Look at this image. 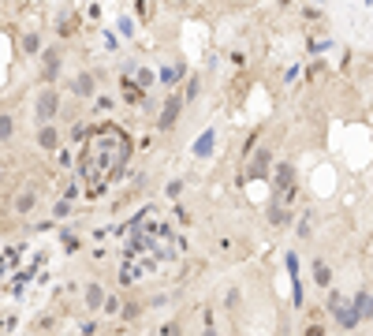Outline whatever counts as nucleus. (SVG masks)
<instances>
[{"instance_id": "10", "label": "nucleus", "mask_w": 373, "mask_h": 336, "mask_svg": "<svg viewBox=\"0 0 373 336\" xmlns=\"http://www.w3.org/2000/svg\"><path fill=\"white\" fill-rule=\"evenodd\" d=\"M310 273H314V284H317V288H332V269H328V262H321V258H314Z\"/></svg>"}, {"instance_id": "13", "label": "nucleus", "mask_w": 373, "mask_h": 336, "mask_svg": "<svg viewBox=\"0 0 373 336\" xmlns=\"http://www.w3.org/2000/svg\"><path fill=\"white\" fill-rule=\"evenodd\" d=\"M12 138H15V116L0 112V143H12Z\"/></svg>"}, {"instance_id": "25", "label": "nucleus", "mask_w": 373, "mask_h": 336, "mask_svg": "<svg viewBox=\"0 0 373 336\" xmlns=\"http://www.w3.org/2000/svg\"><path fill=\"white\" fill-rule=\"evenodd\" d=\"M180 194H183V180H172L168 183V198H180Z\"/></svg>"}, {"instance_id": "18", "label": "nucleus", "mask_w": 373, "mask_h": 336, "mask_svg": "<svg viewBox=\"0 0 373 336\" xmlns=\"http://www.w3.org/2000/svg\"><path fill=\"white\" fill-rule=\"evenodd\" d=\"M124 101H127V105H142V101H146V90H142L138 82L127 86V90H124Z\"/></svg>"}, {"instance_id": "24", "label": "nucleus", "mask_w": 373, "mask_h": 336, "mask_svg": "<svg viewBox=\"0 0 373 336\" xmlns=\"http://www.w3.org/2000/svg\"><path fill=\"white\" fill-rule=\"evenodd\" d=\"M52 217H60V221H64V217H71V198L57 202V210H52Z\"/></svg>"}, {"instance_id": "4", "label": "nucleus", "mask_w": 373, "mask_h": 336, "mask_svg": "<svg viewBox=\"0 0 373 336\" xmlns=\"http://www.w3.org/2000/svg\"><path fill=\"white\" fill-rule=\"evenodd\" d=\"M38 146L45 149V154H57V149H60V131L52 127V120L38 127Z\"/></svg>"}, {"instance_id": "9", "label": "nucleus", "mask_w": 373, "mask_h": 336, "mask_svg": "<svg viewBox=\"0 0 373 336\" xmlns=\"http://www.w3.org/2000/svg\"><path fill=\"white\" fill-rule=\"evenodd\" d=\"M34 210H38V191H30V187L19 191V194H15V213L27 217V213H34Z\"/></svg>"}, {"instance_id": "7", "label": "nucleus", "mask_w": 373, "mask_h": 336, "mask_svg": "<svg viewBox=\"0 0 373 336\" xmlns=\"http://www.w3.org/2000/svg\"><path fill=\"white\" fill-rule=\"evenodd\" d=\"M291 180H295V168L288 165V161H280L277 165V172H272V191H291Z\"/></svg>"}, {"instance_id": "21", "label": "nucleus", "mask_w": 373, "mask_h": 336, "mask_svg": "<svg viewBox=\"0 0 373 336\" xmlns=\"http://www.w3.org/2000/svg\"><path fill=\"white\" fill-rule=\"evenodd\" d=\"M239 302H243V291H239V288H228V291H224V307H228V310H239Z\"/></svg>"}, {"instance_id": "23", "label": "nucleus", "mask_w": 373, "mask_h": 336, "mask_svg": "<svg viewBox=\"0 0 373 336\" xmlns=\"http://www.w3.org/2000/svg\"><path fill=\"white\" fill-rule=\"evenodd\" d=\"M135 79H138V86H142V90H146V86L153 82V71H149V68H138V71H135Z\"/></svg>"}, {"instance_id": "20", "label": "nucleus", "mask_w": 373, "mask_h": 336, "mask_svg": "<svg viewBox=\"0 0 373 336\" xmlns=\"http://www.w3.org/2000/svg\"><path fill=\"white\" fill-rule=\"evenodd\" d=\"M310 232H314V210H306L299 221V240H310Z\"/></svg>"}, {"instance_id": "6", "label": "nucleus", "mask_w": 373, "mask_h": 336, "mask_svg": "<svg viewBox=\"0 0 373 336\" xmlns=\"http://www.w3.org/2000/svg\"><path fill=\"white\" fill-rule=\"evenodd\" d=\"M325 310H328V314H332V318L339 321V318H344V314L351 310V299L344 295V291H328V299H325Z\"/></svg>"}, {"instance_id": "17", "label": "nucleus", "mask_w": 373, "mask_h": 336, "mask_svg": "<svg viewBox=\"0 0 373 336\" xmlns=\"http://www.w3.org/2000/svg\"><path fill=\"white\" fill-rule=\"evenodd\" d=\"M19 45H23L27 57H38V52H41V34H23V41H19Z\"/></svg>"}, {"instance_id": "12", "label": "nucleus", "mask_w": 373, "mask_h": 336, "mask_svg": "<svg viewBox=\"0 0 373 336\" xmlns=\"http://www.w3.org/2000/svg\"><path fill=\"white\" fill-rule=\"evenodd\" d=\"M213 143H217V135H213V131H205L198 143H194V157H202V161H205V157H213Z\"/></svg>"}, {"instance_id": "15", "label": "nucleus", "mask_w": 373, "mask_h": 336, "mask_svg": "<svg viewBox=\"0 0 373 336\" xmlns=\"http://www.w3.org/2000/svg\"><path fill=\"white\" fill-rule=\"evenodd\" d=\"M198 94H202V75H191V79H186V86H183V101L191 105Z\"/></svg>"}, {"instance_id": "19", "label": "nucleus", "mask_w": 373, "mask_h": 336, "mask_svg": "<svg viewBox=\"0 0 373 336\" xmlns=\"http://www.w3.org/2000/svg\"><path fill=\"white\" fill-rule=\"evenodd\" d=\"M265 168H269V149H261L254 157V165H250V176H265Z\"/></svg>"}, {"instance_id": "5", "label": "nucleus", "mask_w": 373, "mask_h": 336, "mask_svg": "<svg viewBox=\"0 0 373 336\" xmlns=\"http://www.w3.org/2000/svg\"><path fill=\"white\" fill-rule=\"evenodd\" d=\"M105 288L101 284H86V291H82V302H86V310H94V314H101L105 310Z\"/></svg>"}, {"instance_id": "14", "label": "nucleus", "mask_w": 373, "mask_h": 336, "mask_svg": "<svg viewBox=\"0 0 373 336\" xmlns=\"http://www.w3.org/2000/svg\"><path fill=\"white\" fill-rule=\"evenodd\" d=\"M183 71H186V64H183V60H175V64H172V68H164V71L157 75V79H161L164 86H172V82H175V79H180V75H183Z\"/></svg>"}, {"instance_id": "11", "label": "nucleus", "mask_w": 373, "mask_h": 336, "mask_svg": "<svg viewBox=\"0 0 373 336\" xmlns=\"http://www.w3.org/2000/svg\"><path fill=\"white\" fill-rule=\"evenodd\" d=\"M351 310L358 314V321L362 318H373V295H370V291H358V295L351 299Z\"/></svg>"}, {"instance_id": "8", "label": "nucleus", "mask_w": 373, "mask_h": 336, "mask_svg": "<svg viewBox=\"0 0 373 336\" xmlns=\"http://www.w3.org/2000/svg\"><path fill=\"white\" fill-rule=\"evenodd\" d=\"M97 94V75L94 71H79L75 75V97H94Z\"/></svg>"}, {"instance_id": "16", "label": "nucleus", "mask_w": 373, "mask_h": 336, "mask_svg": "<svg viewBox=\"0 0 373 336\" xmlns=\"http://www.w3.org/2000/svg\"><path fill=\"white\" fill-rule=\"evenodd\" d=\"M269 224H277V228L284 224V228H288V224H291V213L284 210V205H272V210H269Z\"/></svg>"}, {"instance_id": "2", "label": "nucleus", "mask_w": 373, "mask_h": 336, "mask_svg": "<svg viewBox=\"0 0 373 336\" xmlns=\"http://www.w3.org/2000/svg\"><path fill=\"white\" fill-rule=\"evenodd\" d=\"M34 112H38V124H49V120H57V112H60V94L52 90V86H45V90L38 94V105H34Z\"/></svg>"}, {"instance_id": "27", "label": "nucleus", "mask_w": 373, "mask_h": 336, "mask_svg": "<svg viewBox=\"0 0 373 336\" xmlns=\"http://www.w3.org/2000/svg\"><path fill=\"white\" fill-rule=\"evenodd\" d=\"M0 183H4V165H0Z\"/></svg>"}, {"instance_id": "22", "label": "nucleus", "mask_w": 373, "mask_h": 336, "mask_svg": "<svg viewBox=\"0 0 373 336\" xmlns=\"http://www.w3.org/2000/svg\"><path fill=\"white\" fill-rule=\"evenodd\" d=\"M138 314H142V307H138V302H127V307H119V318H124V321H135Z\"/></svg>"}, {"instance_id": "3", "label": "nucleus", "mask_w": 373, "mask_h": 336, "mask_svg": "<svg viewBox=\"0 0 373 336\" xmlns=\"http://www.w3.org/2000/svg\"><path fill=\"white\" fill-rule=\"evenodd\" d=\"M60 64H64L60 49H45V52H41V79H45L49 86L57 82V75H60Z\"/></svg>"}, {"instance_id": "26", "label": "nucleus", "mask_w": 373, "mask_h": 336, "mask_svg": "<svg viewBox=\"0 0 373 336\" xmlns=\"http://www.w3.org/2000/svg\"><path fill=\"white\" fill-rule=\"evenodd\" d=\"M105 314H119V299L108 295V299H105Z\"/></svg>"}, {"instance_id": "1", "label": "nucleus", "mask_w": 373, "mask_h": 336, "mask_svg": "<svg viewBox=\"0 0 373 336\" xmlns=\"http://www.w3.org/2000/svg\"><path fill=\"white\" fill-rule=\"evenodd\" d=\"M183 94H168L164 97V105H161V116H157V127L161 131H175V124H180V116H183Z\"/></svg>"}]
</instances>
